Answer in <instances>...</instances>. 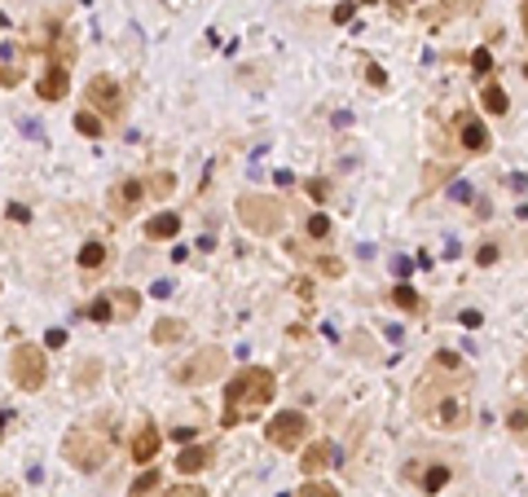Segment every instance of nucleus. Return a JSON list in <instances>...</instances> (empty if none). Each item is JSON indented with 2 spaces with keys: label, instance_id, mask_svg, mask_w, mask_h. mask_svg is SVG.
Wrapping results in <instances>:
<instances>
[{
  "label": "nucleus",
  "instance_id": "obj_1",
  "mask_svg": "<svg viewBox=\"0 0 528 497\" xmlns=\"http://www.w3.org/2000/svg\"><path fill=\"white\" fill-rule=\"evenodd\" d=\"M273 392H278V379L264 366L238 370L229 379V387H225V427H238L247 414H260V409L273 401Z\"/></svg>",
  "mask_w": 528,
  "mask_h": 497
},
{
  "label": "nucleus",
  "instance_id": "obj_2",
  "mask_svg": "<svg viewBox=\"0 0 528 497\" xmlns=\"http://www.w3.org/2000/svg\"><path fill=\"white\" fill-rule=\"evenodd\" d=\"M62 453L70 458V467H79V471H102L106 458H111V431L97 427V422H79V427H70V435L62 440Z\"/></svg>",
  "mask_w": 528,
  "mask_h": 497
},
{
  "label": "nucleus",
  "instance_id": "obj_3",
  "mask_svg": "<svg viewBox=\"0 0 528 497\" xmlns=\"http://www.w3.org/2000/svg\"><path fill=\"white\" fill-rule=\"evenodd\" d=\"M238 221H243L251 234H278L286 225V207L278 198H264V194H243V198H238Z\"/></svg>",
  "mask_w": 528,
  "mask_h": 497
},
{
  "label": "nucleus",
  "instance_id": "obj_4",
  "mask_svg": "<svg viewBox=\"0 0 528 497\" xmlns=\"http://www.w3.org/2000/svg\"><path fill=\"white\" fill-rule=\"evenodd\" d=\"M9 374H14V383L22 387V392H40L44 379H49V357H44V348L18 344L14 357H9Z\"/></svg>",
  "mask_w": 528,
  "mask_h": 497
},
{
  "label": "nucleus",
  "instance_id": "obj_5",
  "mask_svg": "<svg viewBox=\"0 0 528 497\" xmlns=\"http://www.w3.org/2000/svg\"><path fill=\"white\" fill-rule=\"evenodd\" d=\"M84 106L88 111H102L106 119H119L124 115V88H119L115 75H93L88 88H84Z\"/></svg>",
  "mask_w": 528,
  "mask_h": 497
},
{
  "label": "nucleus",
  "instance_id": "obj_6",
  "mask_svg": "<svg viewBox=\"0 0 528 497\" xmlns=\"http://www.w3.org/2000/svg\"><path fill=\"white\" fill-rule=\"evenodd\" d=\"M225 357L220 348H202V353H194L185 361V366H176V383H189V387H198V383H211V379H220L225 374Z\"/></svg>",
  "mask_w": 528,
  "mask_h": 497
},
{
  "label": "nucleus",
  "instance_id": "obj_7",
  "mask_svg": "<svg viewBox=\"0 0 528 497\" xmlns=\"http://www.w3.org/2000/svg\"><path fill=\"white\" fill-rule=\"evenodd\" d=\"M304 435H308V418L299 409H282L273 422H264V440L278 444V449H299Z\"/></svg>",
  "mask_w": 528,
  "mask_h": 497
},
{
  "label": "nucleus",
  "instance_id": "obj_8",
  "mask_svg": "<svg viewBox=\"0 0 528 497\" xmlns=\"http://www.w3.org/2000/svg\"><path fill=\"white\" fill-rule=\"evenodd\" d=\"M431 427H440V431H462L466 422H471V405H466V392L458 387V392H449L445 401H436L431 405Z\"/></svg>",
  "mask_w": 528,
  "mask_h": 497
},
{
  "label": "nucleus",
  "instance_id": "obj_9",
  "mask_svg": "<svg viewBox=\"0 0 528 497\" xmlns=\"http://www.w3.org/2000/svg\"><path fill=\"white\" fill-rule=\"evenodd\" d=\"M159 444H163V435L154 422H146V427H137V435H132V444H128V453H132V462H154L159 458Z\"/></svg>",
  "mask_w": 528,
  "mask_h": 497
},
{
  "label": "nucleus",
  "instance_id": "obj_10",
  "mask_svg": "<svg viewBox=\"0 0 528 497\" xmlns=\"http://www.w3.org/2000/svg\"><path fill=\"white\" fill-rule=\"evenodd\" d=\"M141 194H146V185H141L137 176H124V180L111 189V212H115V216H132V207L141 203Z\"/></svg>",
  "mask_w": 528,
  "mask_h": 497
},
{
  "label": "nucleus",
  "instance_id": "obj_11",
  "mask_svg": "<svg viewBox=\"0 0 528 497\" xmlns=\"http://www.w3.org/2000/svg\"><path fill=\"white\" fill-rule=\"evenodd\" d=\"M70 88V79H66V62H53L49 71L40 75V84H35V93H40V102H62Z\"/></svg>",
  "mask_w": 528,
  "mask_h": 497
},
{
  "label": "nucleus",
  "instance_id": "obj_12",
  "mask_svg": "<svg viewBox=\"0 0 528 497\" xmlns=\"http://www.w3.org/2000/svg\"><path fill=\"white\" fill-rule=\"evenodd\" d=\"M458 137H462V145L471 154H484L489 145H493V137H489V128L480 124L475 115H458Z\"/></svg>",
  "mask_w": 528,
  "mask_h": 497
},
{
  "label": "nucleus",
  "instance_id": "obj_13",
  "mask_svg": "<svg viewBox=\"0 0 528 497\" xmlns=\"http://www.w3.org/2000/svg\"><path fill=\"white\" fill-rule=\"evenodd\" d=\"M330 462H339V453H334V444L326 440H317V444H308L304 453H299V467L308 471V476H317V471H326Z\"/></svg>",
  "mask_w": 528,
  "mask_h": 497
},
{
  "label": "nucleus",
  "instance_id": "obj_14",
  "mask_svg": "<svg viewBox=\"0 0 528 497\" xmlns=\"http://www.w3.org/2000/svg\"><path fill=\"white\" fill-rule=\"evenodd\" d=\"M207 462H211V449L194 444V449H181V458H176V471H181V476H198Z\"/></svg>",
  "mask_w": 528,
  "mask_h": 497
},
{
  "label": "nucleus",
  "instance_id": "obj_15",
  "mask_svg": "<svg viewBox=\"0 0 528 497\" xmlns=\"http://www.w3.org/2000/svg\"><path fill=\"white\" fill-rule=\"evenodd\" d=\"M176 234H181V216H176V212H163V216H154V221L146 225V238H154V242H159V238H176Z\"/></svg>",
  "mask_w": 528,
  "mask_h": 497
},
{
  "label": "nucleus",
  "instance_id": "obj_16",
  "mask_svg": "<svg viewBox=\"0 0 528 497\" xmlns=\"http://www.w3.org/2000/svg\"><path fill=\"white\" fill-rule=\"evenodd\" d=\"M480 102H484L489 115H507V111H511V106H507V93H502V84H484V97H480Z\"/></svg>",
  "mask_w": 528,
  "mask_h": 497
},
{
  "label": "nucleus",
  "instance_id": "obj_17",
  "mask_svg": "<svg viewBox=\"0 0 528 497\" xmlns=\"http://www.w3.org/2000/svg\"><path fill=\"white\" fill-rule=\"evenodd\" d=\"M106 264V242H84L79 247V269H102Z\"/></svg>",
  "mask_w": 528,
  "mask_h": 497
},
{
  "label": "nucleus",
  "instance_id": "obj_18",
  "mask_svg": "<svg viewBox=\"0 0 528 497\" xmlns=\"http://www.w3.org/2000/svg\"><path fill=\"white\" fill-rule=\"evenodd\" d=\"M181 335H185V321H176V317H163L154 326V344H176Z\"/></svg>",
  "mask_w": 528,
  "mask_h": 497
},
{
  "label": "nucleus",
  "instance_id": "obj_19",
  "mask_svg": "<svg viewBox=\"0 0 528 497\" xmlns=\"http://www.w3.org/2000/svg\"><path fill=\"white\" fill-rule=\"evenodd\" d=\"M159 484H163L159 471H146V476L132 480V497H154V493H159Z\"/></svg>",
  "mask_w": 528,
  "mask_h": 497
},
{
  "label": "nucleus",
  "instance_id": "obj_20",
  "mask_svg": "<svg viewBox=\"0 0 528 497\" xmlns=\"http://www.w3.org/2000/svg\"><path fill=\"white\" fill-rule=\"evenodd\" d=\"M449 484V467H427L423 471V493H440Z\"/></svg>",
  "mask_w": 528,
  "mask_h": 497
},
{
  "label": "nucleus",
  "instance_id": "obj_21",
  "mask_svg": "<svg viewBox=\"0 0 528 497\" xmlns=\"http://www.w3.org/2000/svg\"><path fill=\"white\" fill-rule=\"evenodd\" d=\"M392 299H396V308H405V312H418V290L410 282H401L392 290Z\"/></svg>",
  "mask_w": 528,
  "mask_h": 497
},
{
  "label": "nucleus",
  "instance_id": "obj_22",
  "mask_svg": "<svg viewBox=\"0 0 528 497\" xmlns=\"http://www.w3.org/2000/svg\"><path fill=\"white\" fill-rule=\"evenodd\" d=\"M75 128H79L88 141H97V137H102V119L93 115V111H79V115H75Z\"/></svg>",
  "mask_w": 528,
  "mask_h": 497
},
{
  "label": "nucleus",
  "instance_id": "obj_23",
  "mask_svg": "<svg viewBox=\"0 0 528 497\" xmlns=\"http://www.w3.org/2000/svg\"><path fill=\"white\" fill-rule=\"evenodd\" d=\"M111 312H115V304H111V299H93V304H88V321H97V326H106V321H111Z\"/></svg>",
  "mask_w": 528,
  "mask_h": 497
},
{
  "label": "nucleus",
  "instance_id": "obj_24",
  "mask_svg": "<svg viewBox=\"0 0 528 497\" xmlns=\"http://www.w3.org/2000/svg\"><path fill=\"white\" fill-rule=\"evenodd\" d=\"M304 229H308V238H317V242H321V238H326V234H330V216H326V212H317V216H308V225H304Z\"/></svg>",
  "mask_w": 528,
  "mask_h": 497
},
{
  "label": "nucleus",
  "instance_id": "obj_25",
  "mask_svg": "<svg viewBox=\"0 0 528 497\" xmlns=\"http://www.w3.org/2000/svg\"><path fill=\"white\" fill-rule=\"evenodd\" d=\"M471 71H475V75H489V71H493V53H489V48H475V53H471Z\"/></svg>",
  "mask_w": 528,
  "mask_h": 497
},
{
  "label": "nucleus",
  "instance_id": "obj_26",
  "mask_svg": "<svg viewBox=\"0 0 528 497\" xmlns=\"http://www.w3.org/2000/svg\"><path fill=\"white\" fill-rule=\"evenodd\" d=\"M172 185H176L172 172H159V176L150 180V194H154V198H167V194H172Z\"/></svg>",
  "mask_w": 528,
  "mask_h": 497
},
{
  "label": "nucleus",
  "instance_id": "obj_27",
  "mask_svg": "<svg viewBox=\"0 0 528 497\" xmlns=\"http://www.w3.org/2000/svg\"><path fill=\"white\" fill-rule=\"evenodd\" d=\"M299 497H339V493H334L330 484H317L313 480V484H299Z\"/></svg>",
  "mask_w": 528,
  "mask_h": 497
},
{
  "label": "nucleus",
  "instance_id": "obj_28",
  "mask_svg": "<svg viewBox=\"0 0 528 497\" xmlns=\"http://www.w3.org/2000/svg\"><path fill=\"white\" fill-rule=\"evenodd\" d=\"M97 374H102V366H97V361H88V366H79V370H75V383L84 387V383H93V379H97Z\"/></svg>",
  "mask_w": 528,
  "mask_h": 497
},
{
  "label": "nucleus",
  "instance_id": "obj_29",
  "mask_svg": "<svg viewBox=\"0 0 528 497\" xmlns=\"http://www.w3.org/2000/svg\"><path fill=\"white\" fill-rule=\"evenodd\" d=\"M317 269L326 273V277H339V273H343V260H334V256H321V260H317Z\"/></svg>",
  "mask_w": 528,
  "mask_h": 497
},
{
  "label": "nucleus",
  "instance_id": "obj_30",
  "mask_svg": "<svg viewBox=\"0 0 528 497\" xmlns=\"http://www.w3.org/2000/svg\"><path fill=\"white\" fill-rule=\"evenodd\" d=\"M475 264H484V269H489V264H498V247H493V242H484V247L475 251Z\"/></svg>",
  "mask_w": 528,
  "mask_h": 497
},
{
  "label": "nucleus",
  "instance_id": "obj_31",
  "mask_svg": "<svg viewBox=\"0 0 528 497\" xmlns=\"http://www.w3.org/2000/svg\"><path fill=\"white\" fill-rule=\"evenodd\" d=\"M458 321L466 326V330H475V326L484 321V312H480V308H462V312H458Z\"/></svg>",
  "mask_w": 528,
  "mask_h": 497
},
{
  "label": "nucleus",
  "instance_id": "obj_32",
  "mask_svg": "<svg viewBox=\"0 0 528 497\" xmlns=\"http://www.w3.org/2000/svg\"><path fill=\"white\" fill-rule=\"evenodd\" d=\"M392 273H396V277L405 282V277L414 273V260H405V256H392Z\"/></svg>",
  "mask_w": 528,
  "mask_h": 497
},
{
  "label": "nucleus",
  "instance_id": "obj_33",
  "mask_svg": "<svg viewBox=\"0 0 528 497\" xmlns=\"http://www.w3.org/2000/svg\"><path fill=\"white\" fill-rule=\"evenodd\" d=\"M511 431H515V435L528 431V414H524V409H511Z\"/></svg>",
  "mask_w": 528,
  "mask_h": 497
},
{
  "label": "nucleus",
  "instance_id": "obj_34",
  "mask_svg": "<svg viewBox=\"0 0 528 497\" xmlns=\"http://www.w3.org/2000/svg\"><path fill=\"white\" fill-rule=\"evenodd\" d=\"M5 216H9V221H18V225H27V221H31V212L22 207V203H9V212H5Z\"/></svg>",
  "mask_w": 528,
  "mask_h": 497
},
{
  "label": "nucleus",
  "instance_id": "obj_35",
  "mask_svg": "<svg viewBox=\"0 0 528 497\" xmlns=\"http://www.w3.org/2000/svg\"><path fill=\"white\" fill-rule=\"evenodd\" d=\"M119 308H124V312H137V295H132V290H119Z\"/></svg>",
  "mask_w": 528,
  "mask_h": 497
},
{
  "label": "nucleus",
  "instance_id": "obj_36",
  "mask_svg": "<svg viewBox=\"0 0 528 497\" xmlns=\"http://www.w3.org/2000/svg\"><path fill=\"white\" fill-rule=\"evenodd\" d=\"M436 370H458V357H453V353H436Z\"/></svg>",
  "mask_w": 528,
  "mask_h": 497
},
{
  "label": "nucleus",
  "instance_id": "obj_37",
  "mask_svg": "<svg viewBox=\"0 0 528 497\" xmlns=\"http://www.w3.org/2000/svg\"><path fill=\"white\" fill-rule=\"evenodd\" d=\"M366 79L375 84V88H383V84H388V75H383V66H366Z\"/></svg>",
  "mask_w": 528,
  "mask_h": 497
},
{
  "label": "nucleus",
  "instance_id": "obj_38",
  "mask_svg": "<svg viewBox=\"0 0 528 497\" xmlns=\"http://www.w3.org/2000/svg\"><path fill=\"white\" fill-rule=\"evenodd\" d=\"M357 14V5H334V22H352Z\"/></svg>",
  "mask_w": 528,
  "mask_h": 497
},
{
  "label": "nucleus",
  "instance_id": "obj_39",
  "mask_svg": "<svg viewBox=\"0 0 528 497\" xmlns=\"http://www.w3.org/2000/svg\"><path fill=\"white\" fill-rule=\"evenodd\" d=\"M22 79V71H9V66H0V84H5V88H9V84H18Z\"/></svg>",
  "mask_w": 528,
  "mask_h": 497
},
{
  "label": "nucleus",
  "instance_id": "obj_40",
  "mask_svg": "<svg viewBox=\"0 0 528 497\" xmlns=\"http://www.w3.org/2000/svg\"><path fill=\"white\" fill-rule=\"evenodd\" d=\"M449 194H453V198H458V203H466V198H471V185H466V180H458V185H453Z\"/></svg>",
  "mask_w": 528,
  "mask_h": 497
},
{
  "label": "nucleus",
  "instance_id": "obj_41",
  "mask_svg": "<svg viewBox=\"0 0 528 497\" xmlns=\"http://www.w3.org/2000/svg\"><path fill=\"white\" fill-rule=\"evenodd\" d=\"M150 295H154V299H167V295H172V282H154Z\"/></svg>",
  "mask_w": 528,
  "mask_h": 497
},
{
  "label": "nucleus",
  "instance_id": "obj_42",
  "mask_svg": "<svg viewBox=\"0 0 528 497\" xmlns=\"http://www.w3.org/2000/svg\"><path fill=\"white\" fill-rule=\"evenodd\" d=\"M44 344H49V348H62V344H66V330H49V339H44Z\"/></svg>",
  "mask_w": 528,
  "mask_h": 497
},
{
  "label": "nucleus",
  "instance_id": "obj_43",
  "mask_svg": "<svg viewBox=\"0 0 528 497\" xmlns=\"http://www.w3.org/2000/svg\"><path fill=\"white\" fill-rule=\"evenodd\" d=\"M167 497H202L198 489H176V493H167Z\"/></svg>",
  "mask_w": 528,
  "mask_h": 497
},
{
  "label": "nucleus",
  "instance_id": "obj_44",
  "mask_svg": "<svg viewBox=\"0 0 528 497\" xmlns=\"http://www.w3.org/2000/svg\"><path fill=\"white\" fill-rule=\"evenodd\" d=\"M524 31H528V5H524Z\"/></svg>",
  "mask_w": 528,
  "mask_h": 497
},
{
  "label": "nucleus",
  "instance_id": "obj_45",
  "mask_svg": "<svg viewBox=\"0 0 528 497\" xmlns=\"http://www.w3.org/2000/svg\"><path fill=\"white\" fill-rule=\"evenodd\" d=\"M0 497H9V493H0Z\"/></svg>",
  "mask_w": 528,
  "mask_h": 497
},
{
  "label": "nucleus",
  "instance_id": "obj_46",
  "mask_svg": "<svg viewBox=\"0 0 528 497\" xmlns=\"http://www.w3.org/2000/svg\"><path fill=\"white\" fill-rule=\"evenodd\" d=\"M401 5H405V0H401Z\"/></svg>",
  "mask_w": 528,
  "mask_h": 497
}]
</instances>
